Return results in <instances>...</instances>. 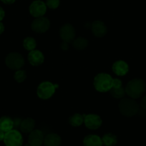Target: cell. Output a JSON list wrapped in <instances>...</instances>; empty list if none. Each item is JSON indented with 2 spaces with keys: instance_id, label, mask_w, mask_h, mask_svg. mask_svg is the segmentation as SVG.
Returning a JSON list of instances; mask_svg holds the SVG:
<instances>
[{
  "instance_id": "cell-34",
  "label": "cell",
  "mask_w": 146,
  "mask_h": 146,
  "mask_svg": "<svg viewBox=\"0 0 146 146\" xmlns=\"http://www.w3.org/2000/svg\"><path fill=\"white\" fill-rule=\"evenodd\" d=\"M24 146H32V145H29V143H27V144L25 145H24Z\"/></svg>"
},
{
  "instance_id": "cell-19",
  "label": "cell",
  "mask_w": 146,
  "mask_h": 146,
  "mask_svg": "<svg viewBox=\"0 0 146 146\" xmlns=\"http://www.w3.org/2000/svg\"><path fill=\"white\" fill-rule=\"evenodd\" d=\"M102 141L105 146H115L117 143V137L113 133H106L102 136Z\"/></svg>"
},
{
  "instance_id": "cell-18",
  "label": "cell",
  "mask_w": 146,
  "mask_h": 146,
  "mask_svg": "<svg viewBox=\"0 0 146 146\" xmlns=\"http://www.w3.org/2000/svg\"><path fill=\"white\" fill-rule=\"evenodd\" d=\"M14 128V120L8 116L0 117V130L7 133Z\"/></svg>"
},
{
  "instance_id": "cell-24",
  "label": "cell",
  "mask_w": 146,
  "mask_h": 146,
  "mask_svg": "<svg viewBox=\"0 0 146 146\" xmlns=\"http://www.w3.org/2000/svg\"><path fill=\"white\" fill-rule=\"evenodd\" d=\"M27 78V73L26 71L22 70H16V72L14 75V78H15V81L19 83L24 82Z\"/></svg>"
},
{
  "instance_id": "cell-22",
  "label": "cell",
  "mask_w": 146,
  "mask_h": 146,
  "mask_svg": "<svg viewBox=\"0 0 146 146\" xmlns=\"http://www.w3.org/2000/svg\"><path fill=\"white\" fill-rule=\"evenodd\" d=\"M23 47H25V50L28 51H32V50H35L36 47V42L33 37L28 36L23 41Z\"/></svg>"
},
{
  "instance_id": "cell-30",
  "label": "cell",
  "mask_w": 146,
  "mask_h": 146,
  "mask_svg": "<svg viewBox=\"0 0 146 146\" xmlns=\"http://www.w3.org/2000/svg\"><path fill=\"white\" fill-rule=\"evenodd\" d=\"M5 5H12L16 2V0H1Z\"/></svg>"
},
{
  "instance_id": "cell-20",
  "label": "cell",
  "mask_w": 146,
  "mask_h": 146,
  "mask_svg": "<svg viewBox=\"0 0 146 146\" xmlns=\"http://www.w3.org/2000/svg\"><path fill=\"white\" fill-rule=\"evenodd\" d=\"M85 115H81L79 113H75L69 118V123L73 127H79L84 123Z\"/></svg>"
},
{
  "instance_id": "cell-9",
  "label": "cell",
  "mask_w": 146,
  "mask_h": 146,
  "mask_svg": "<svg viewBox=\"0 0 146 146\" xmlns=\"http://www.w3.org/2000/svg\"><path fill=\"white\" fill-rule=\"evenodd\" d=\"M50 20L44 17L36 18L31 25V28L36 33H44L50 29Z\"/></svg>"
},
{
  "instance_id": "cell-4",
  "label": "cell",
  "mask_w": 146,
  "mask_h": 146,
  "mask_svg": "<svg viewBox=\"0 0 146 146\" xmlns=\"http://www.w3.org/2000/svg\"><path fill=\"white\" fill-rule=\"evenodd\" d=\"M5 64L8 68L12 70H20L25 64L24 57L20 53L11 52L5 58Z\"/></svg>"
},
{
  "instance_id": "cell-8",
  "label": "cell",
  "mask_w": 146,
  "mask_h": 146,
  "mask_svg": "<svg viewBox=\"0 0 146 146\" xmlns=\"http://www.w3.org/2000/svg\"><path fill=\"white\" fill-rule=\"evenodd\" d=\"M47 8V5L43 1L35 0L29 6V13L35 18L41 17L45 15Z\"/></svg>"
},
{
  "instance_id": "cell-32",
  "label": "cell",
  "mask_w": 146,
  "mask_h": 146,
  "mask_svg": "<svg viewBox=\"0 0 146 146\" xmlns=\"http://www.w3.org/2000/svg\"><path fill=\"white\" fill-rule=\"evenodd\" d=\"M5 31V25L2 22H0V35H2Z\"/></svg>"
},
{
  "instance_id": "cell-1",
  "label": "cell",
  "mask_w": 146,
  "mask_h": 146,
  "mask_svg": "<svg viewBox=\"0 0 146 146\" xmlns=\"http://www.w3.org/2000/svg\"><path fill=\"white\" fill-rule=\"evenodd\" d=\"M125 92L132 99L140 98L145 91V82L143 80L135 78L130 80L126 85Z\"/></svg>"
},
{
  "instance_id": "cell-27",
  "label": "cell",
  "mask_w": 146,
  "mask_h": 146,
  "mask_svg": "<svg viewBox=\"0 0 146 146\" xmlns=\"http://www.w3.org/2000/svg\"><path fill=\"white\" fill-rule=\"evenodd\" d=\"M122 86H123V82H122V81L120 80V79H117V78H114V79H113V88H120V87Z\"/></svg>"
},
{
  "instance_id": "cell-21",
  "label": "cell",
  "mask_w": 146,
  "mask_h": 146,
  "mask_svg": "<svg viewBox=\"0 0 146 146\" xmlns=\"http://www.w3.org/2000/svg\"><path fill=\"white\" fill-rule=\"evenodd\" d=\"M88 44V41L84 37L80 36L75 39L72 42V46L74 48L78 50H82L87 47Z\"/></svg>"
},
{
  "instance_id": "cell-2",
  "label": "cell",
  "mask_w": 146,
  "mask_h": 146,
  "mask_svg": "<svg viewBox=\"0 0 146 146\" xmlns=\"http://www.w3.org/2000/svg\"><path fill=\"white\" fill-rule=\"evenodd\" d=\"M94 87L100 92H106L112 89L113 78L107 73H99L94 79Z\"/></svg>"
},
{
  "instance_id": "cell-31",
  "label": "cell",
  "mask_w": 146,
  "mask_h": 146,
  "mask_svg": "<svg viewBox=\"0 0 146 146\" xmlns=\"http://www.w3.org/2000/svg\"><path fill=\"white\" fill-rule=\"evenodd\" d=\"M61 48H62V50H64V51H65V50H68V48H69L68 43L63 42L61 44Z\"/></svg>"
},
{
  "instance_id": "cell-11",
  "label": "cell",
  "mask_w": 146,
  "mask_h": 146,
  "mask_svg": "<svg viewBox=\"0 0 146 146\" xmlns=\"http://www.w3.org/2000/svg\"><path fill=\"white\" fill-rule=\"evenodd\" d=\"M44 135L40 130H34L28 137V143L32 146H42L44 143Z\"/></svg>"
},
{
  "instance_id": "cell-13",
  "label": "cell",
  "mask_w": 146,
  "mask_h": 146,
  "mask_svg": "<svg viewBox=\"0 0 146 146\" xmlns=\"http://www.w3.org/2000/svg\"><path fill=\"white\" fill-rule=\"evenodd\" d=\"M92 31L93 35L97 37H102L108 32V29L103 22L96 20L92 24Z\"/></svg>"
},
{
  "instance_id": "cell-6",
  "label": "cell",
  "mask_w": 146,
  "mask_h": 146,
  "mask_svg": "<svg viewBox=\"0 0 146 146\" xmlns=\"http://www.w3.org/2000/svg\"><path fill=\"white\" fill-rule=\"evenodd\" d=\"M57 87L55 85L48 81L42 82L36 89L37 96L42 100L50 99L55 92Z\"/></svg>"
},
{
  "instance_id": "cell-25",
  "label": "cell",
  "mask_w": 146,
  "mask_h": 146,
  "mask_svg": "<svg viewBox=\"0 0 146 146\" xmlns=\"http://www.w3.org/2000/svg\"><path fill=\"white\" fill-rule=\"evenodd\" d=\"M138 114L140 116L145 117L146 116V95L142 98L140 104V109H139Z\"/></svg>"
},
{
  "instance_id": "cell-14",
  "label": "cell",
  "mask_w": 146,
  "mask_h": 146,
  "mask_svg": "<svg viewBox=\"0 0 146 146\" xmlns=\"http://www.w3.org/2000/svg\"><path fill=\"white\" fill-rule=\"evenodd\" d=\"M113 71L118 76H124L128 72L129 67L128 64L126 62L123 60H118L113 63Z\"/></svg>"
},
{
  "instance_id": "cell-26",
  "label": "cell",
  "mask_w": 146,
  "mask_h": 146,
  "mask_svg": "<svg viewBox=\"0 0 146 146\" xmlns=\"http://www.w3.org/2000/svg\"><path fill=\"white\" fill-rule=\"evenodd\" d=\"M60 0H47L46 1V5L47 7L52 9H55L60 6Z\"/></svg>"
},
{
  "instance_id": "cell-23",
  "label": "cell",
  "mask_w": 146,
  "mask_h": 146,
  "mask_svg": "<svg viewBox=\"0 0 146 146\" xmlns=\"http://www.w3.org/2000/svg\"><path fill=\"white\" fill-rule=\"evenodd\" d=\"M110 95L116 99H123L126 95L125 90L124 88H123V86L117 88H113L110 90Z\"/></svg>"
},
{
  "instance_id": "cell-28",
  "label": "cell",
  "mask_w": 146,
  "mask_h": 146,
  "mask_svg": "<svg viewBox=\"0 0 146 146\" xmlns=\"http://www.w3.org/2000/svg\"><path fill=\"white\" fill-rule=\"evenodd\" d=\"M14 120V127H16V128H18L19 127L21 124V122H22V119L20 118H15Z\"/></svg>"
},
{
  "instance_id": "cell-17",
  "label": "cell",
  "mask_w": 146,
  "mask_h": 146,
  "mask_svg": "<svg viewBox=\"0 0 146 146\" xmlns=\"http://www.w3.org/2000/svg\"><path fill=\"white\" fill-rule=\"evenodd\" d=\"M35 120L31 117H27V118H25L22 120L20 126H19V129L22 133H26V134L29 133V134L31 132L35 130Z\"/></svg>"
},
{
  "instance_id": "cell-10",
  "label": "cell",
  "mask_w": 146,
  "mask_h": 146,
  "mask_svg": "<svg viewBox=\"0 0 146 146\" xmlns=\"http://www.w3.org/2000/svg\"><path fill=\"white\" fill-rule=\"evenodd\" d=\"M84 123L88 129L97 130L102 125V120L98 115L88 114L85 115Z\"/></svg>"
},
{
  "instance_id": "cell-3",
  "label": "cell",
  "mask_w": 146,
  "mask_h": 146,
  "mask_svg": "<svg viewBox=\"0 0 146 146\" xmlns=\"http://www.w3.org/2000/svg\"><path fill=\"white\" fill-rule=\"evenodd\" d=\"M119 110L126 117H133L138 113L140 105L132 98H123L118 105Z\"/></svg>"
},
{
  "instance_id": "cell-29",
  "label": "cell",
  "mask_w": 146,
  "mask_h": 146,
  "mask_svg": "<svg viewBox=\"0 0 146 146\" xmlns=\"http://www.w3.org/2000/svg\"><path fill=\"white\" fill-rule=\"evenodd\" d=\"M5 17V12L2 7H0V22H2Z\"/></svg>"
},
{
  "instance_id": "cell-12",
  "label": "cell",
  "mask_w": 146,
  "mask_h": 146,
  "mask_svg": "<svg viewBox=\"0 0 146 146\" xmlns=\"http://www.w3.org/2000/svg\"><path fill=\"white\" fill-rule=\"evenodd\" d=\"M28 60L29 62L32 66H40L44 62V56L41 51L38 50H34L29 52L28 54Z\"/></svg>"
},
{
  "instance_id": "cell-7",
  "label": "cell",
  "mask_w": 146,
  "mask_h": 146,
  "mask_svg": "<svg viewBox=\"0 0 146 146\" xmlns=\"http://www.w3.org/2000/svg\"><path fill=\"white\" fill-rule=\"evenodd\" d=\"M75 27L70 24H65L61 27L60 29V36L63 42L67 43L72 42L73 40L75 38Z\"/></svg>"
},
{
  "instance_id": "cell-15",
  "label": "cell",
  "mask_w": 146,
  "mask_h": 146,
  "mask_svg": "<svg viewBox=\"0 0 146 146\" xmlns=\"http://www.w3.org/2000/svg\"><path fill=\"white\" fill-rule=\"evenodd\" d=\"M62 143V139L56 133H50L44 137V146H60Z\"/></svg>"
},
{
  "instance_id": "cell-16",
  "label": "cell",
  "mask_w": 146,
  "mask_h": 146,
  "mask_svg": "<svg viewBox=\"0 0 146 146\" xmlns=\"http://www.w3.org/2000/svg\"><path fill=\"white\" fill-rule=\"evenodd\" d=\"M102 138L97 135H88L84 138L83 146H102Z\"/></svg>"
},
{
  "instance_id": "cell-33",
  "label": "cell",
  "mask_w": 146,
  "mask_h": 146,
  "mask_svg": "<svg viewBox=\"0 0 146 146\" xmlns=\"http://www.w3.org/2000/svg\"><path fill=\"white\" fill-rule=\"evenodd\" d=\"M5 133L2 131V130H0V141H2L4 140V137H5Z\"/></svg>"
},
{
  "instance_id": "cell-5",
  "label": "cell",
  "mask_w": 146,
  "mask_h": 146,
  "mask_svg": "<svg viewBox=\"0 0 146 146\" xmlns=\"http://www.w3.org/2000/svg\"><path fill=\"white\" fill-rule=\"evenodd\" d=\"M3 141L6 146H22L23 137L19 130L12 129L5 133Z\"/></svg>"
}]
</instances>
